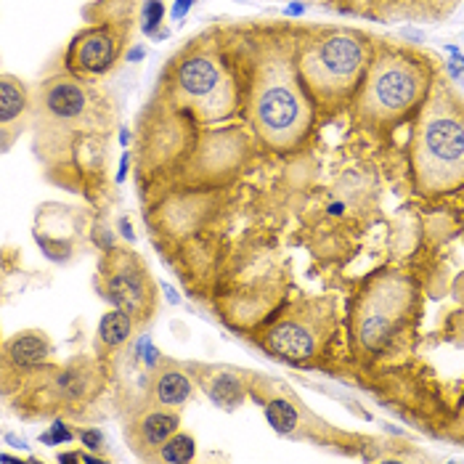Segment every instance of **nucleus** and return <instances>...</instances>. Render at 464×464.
I'll list each match as a JSON object with an SVG mask.
<instances>
[{
    "label": "nucleus",
    "mask_w": 464,
    "mask_h": 464,
    "mask_svg": "<svg viewBox=\"0 0 464 464\" xmlns=\"http://www.w3.org/2000/svg\"><path fill=\"white\" fill-rule=\"evenodd\" d=\"M136 326L139 324L133 322L125 311H117V308L107 311L102 316V322H99V348H102V353H111V351L122 348L130 340Z\"/></svg>",
    "instance_id": "obj_17"
},
{
    "label": "nucleus",
    "mask_w": 464,
    "mask_h": 464,
    "mask_svg": "<svg viewBox=\"0 0 464 464\" xmlns=\"http://www.w3.org/2000/svg\"><path fill=\"white\" fill-rule=\"evenodd\" d=\"M99 286L111 308L125 311L136 324L149 322L157 311V285L133 250H109L99 268Z\"/></svg>",
    "instance_id": "obj_8"
},
{
    "label": "nucleus",
    "mask_w": 464,
    "mask_h": 464,
    "mask_svg": "<svg viewBox=\"0 0 464 464\" xmlns=\"http://www.w3.org/2000/svg\"><path fill=\"white\" fill-rule=\"evenodd\" d=\"M446 67H449V72H451L454 77H464V59H462V56L451 59V62H449Z\"/></svg>",
    "instance_id": "obj_26"
},
{
    "label": "nucleus",
    "mask_w": 464,
    "mask_h": 464,
    "mask_svg": "<svg viewBox=\"0 0 464 464\" xmlns=\"http://www.w3.org/2000/svg\"><path fill=\"white\" fill-rule=\"evenodd\" d=\"M43 109L51 114L56 122H77L88 114L91 109V96L85 82L74 77H53L45 82L43 91Z\"/></svg>",
    "instance_id": "obj_11"
},
{
    "label": "nucleus",
    "mask_w": 464,
    "mask_h": 464,
    "mask_svg": "<svg viewBox=\"0 0 464 464\" xmlns=\"http://www.w3.org/2000/svg\"><path fill=\"white\" fill-rule=\"evenodd\" d=\"M194 398V380L176 363H162L151 377V403L165 409H183Z\"/></svg>",
    "instance_id": "obj_12"
},
{
    "label": "nucleus",
    "mask_w": 464,
    "mask_h": 464,
    "mask_svg": "<svg viewBox=\"0 0 464 464\" xmlns=\"http://www.w3.org/2000/svg\"><path fill=\"white\" fill-rule=\"evenodd\" d=\"M27 111V91L19 80H14L11 74L3 77L0 85V125L3 130L11 128L14 120H19Z\"/></svg>",
    "instance_id": "obj_18"
},
{
    "label": "nucleus",
    "mask_w": 464,
    "mask_h": 464,
    "mask_svg": "<svg viewBox=\"0 0 464 464\" xmlns=\"http://www.w3.org/2000/svg\"><path fill=\"white\" fill-rule=\"evenodd\" d=\"M432 85L435 72L428 59L380 45L353 99V114L369 130H393L422 109Z\"/></svg>",
    "instance_id": "obj_3"
},
{
    "label": "nucleus",
    "mask_w": 464,
    "mask_h": 464,
    "mask_svg": "<svg viewBox=\"0 0 464 464\" xmlns=\"http://www.w3.org/2000/svg\"><path fill=\"white\" fill-rule=\"evenodd\" d=\"M141 27L146 35H157L162 19H165V3L162 0H146L143 3V16H141Z\"/></svg>",
    "instance_id": "obj_20"
},
{
    "label": "nucleus",
    "mask_w": 464,
    "mask_h": 464,
    "mask_svg": "<svg viewBox=\"0 0 464 464\" xmlns=\"http://www.w3.org/2000/svg\"><path fill=\"white\" fill-rule=\"evenodd\" d=\"M451 430H454V435H457L459 440H464V395L462 401H459V406H457V414H454V425H451Z\"/></svg>",
    "instance_id": "obj_24"
},
{
    "label": "nucleus",
    "mask_w": 464,
    "mask_h": 464,
    "mask_svg": "<svg viewBox=\"0 0 464 464\" xmlns=\"http://www.w3.org/2000/svg\"><path fill=\"white\" fill-rule=\"evenodd\" d=\"M77 438H80V443L88 449V451H102L104 449V432L102 430H93V428H85L77 432Z\"/></svg>",
    "instance_id": "obj_22"
},
{
    "label": "nucleus",
    "mask_w": 464,
    "mask_h": 464,
    "mask_svg": "<svg viewBox=\"0 0 464 464\" xmlns=\"http://www.w3.org/2000/svg\"><path fill=\"white\" fill-rule=\"evenodd\" d=\"M377 45L356 30H319L297 45V72L311 96L322 109L345 107L353 102L363 74L374 59Z\"/></svg>",
    "instance_id": "obj_5"
},
{
    "label": "nucleus",
    "mask_w": 464,
    "mask_h": 464,
    "mask_svg": "<svg viewBox=\"0 0 464 464\" xmlns=\"http://www.w3.org/2000/svg\"><path fill=\"white\" fill-rule=\"evenodd\" d=\"M67 62L74 72L82 74H104L117 62V40L104 27L85 30L74 37Z\"/></svg>",
    "instance_id": "obj_10"
},
{
    "label": "nucleus",
    "mask_w": 464,
    "mask_h": 464,
    "mask_svg": "<svg viewBox=\"0 0 464 464\" xmlns=\"http://www.w3.org/2000/svg\"><path fill=\"white\" fill-rule=\"evenodd\" d=\"M191 8H194V0H176V3H173L170 16H173V19H183Z\"/></svg>",
    "instance_id": "obj_25"
},
{
    "label": "nucleus",
    "mask_w": 464,
    "mask_h": 464,
    "mask_svg": "<svg viewBox=\"0 0 464 464\" xmlns=\"http://www.w3.org/2000/svg\"><path fill=\"white\" fill-rule=\"evenodd\" d=\"M197 457V440H194V435L191 432H176L162 449H160V454H157V459L154 462H191Z\"/></svg>",
    "instance_id": "obj_19"
},
{
    "label": "nucleus",
    "mask_w": 464,
    "mask_h": 464,
    "mask_svg": "<svg viewBox=\"0 0 464 464\" xmlns=\"http://www.w3.org/2000/svg\"><path fill=\"white\" fill-rule=\"evenodd\" d=\"M420 314V286L403 271H380L369 276L351 305L353 356L372 363L385 358L409 334Z\"/></svg>",
    "instance_id": "obj_4"
},
{
    "label": "nucleus",
    "mask_w": 464,
    "mask_h": 464,
    "mask_svg": "<svg viewBox=\"0 0 464 464\" xmlns=\"http://www.w3.org/2000/svg\"><path fill=\"white\" fill-rule=\"evenodd\" d=\"M3 358H5V369H16V372L43 366L51 358V340L45 332H37V329L19 332L5 343Z\"/></svg>",
    "instance_id": "obj_13"
},
{
    "label": "nucleus",
    "mask_w": 464,
    "mask_h": 464,
    "mask_svg": "<svg viewBox=\"0 0 464 464\" xmlns=\"http://www.w3.org/2000/svg\"><path fill=\"white\" fill-rule=\"evenodd\" d=\"M202 388H205L208 398L223 411H234L247 401V385H245L242 374L231 372V369H213L202 380Z\"/></svg>",
    "instance_id": "obj_14"
},
{
    "label": "nucleus",
    "mask_w": 464,
    "mask_h": 464,
    "mask_svg": "<svg viewBox=\"0 0 464 464\" xmlns=\"http://www.w3.org/2000/svg\"><path fill=\"white\" fill-rule=\"evenodd\" d=\"M180 430L179 409H165L157 403L143 406L141 411H136L125 428V438L133 449L136 457L141 459H157L160 449Z\"/></svg>",
    "instance_id": "obj_9"
},
{
    "label": "nucleus",
    "mask_w": 464,
    "mask_h": 464,
    "mask_svg": "<svg viewBox=\"0 0 464 464\" xmlns=\"http://www.w3.org/2000/svg\"><path fill=\"white\" fill-rule=\"evenodd\" d=\"M334 324L332 300H303L260 334V345L285 363L308 366L322 358L334 334Z\"/></svg>",
    "instance_id": "obj_6"
},
{
    "label": "nucleus",
    "mask_w": 464,
    "mask_h": 464,
    "mask_svg": "<svg viewBox=\"0 0 464 464\" xmlns=\"http://www.w3.org/2000/svg\"><path fill=\"white\" fill-rule=\"evenodd\" d=\"M43 440H45V443H51V446H62V443H72V440H74V432H72L67 422L56 420L48 432H43Z\"/></svg>",
    "instance_id": "obj_21"
},
{
    "label": "nucleus",
    "mask_w": 464,
    "mask_h": 464,
    "mask_svg": "<svg viewBox=\"0 0 464 464\" xmlns=\"http://www.w3.org/2000/svg\"><path fill=\"white\" fill-rule=\"evenodd\" d=\"M409 165L422 197L454 194L464 186V102L443 82H435L417 114Z\"/></svg>",
    "instance_id": "obj_2"
},
{
    "label": "nucleus",
    "mask_w": 464,
    "mask_h": 464,
    "mask_svg": "<svg viewBox=\"0 0 464 464\" xmlns=\"http://www.w3.org/2000/svg\"><path fill=\"white\" fill-rule=\"evenodd\" d=\"M247 117L260 143L274 151L297 149L314 128L316 104L297 72V45L285 37H266L255 48Z\"/></svg>",
    "instance_id": "obj_1"
},
{
    "label": "nucleus",
    "mask_w": 464,
    "mask_h": 464,
    "mask_svg": "<svg viewBox=\"0 0 464 464\" xmlns=\"http://www.w3.org/2000/svg\"><path fill=\"white\" fill-rule=\"evenodd\" d=\"M176 96L183 107L197 111L205 120L226 117L234 109V80L210 48L188 51L176 67L173 74Z\"/></svg>",
    "instance_id": "obj_7"
},
{
    "label": "nucleus",
    "mask_w": 464,
    "mask_h": 464,
    "mask_svg": "<svg viewBox=\"0 0 464 464\" xmlns=\"http://www.w3.org/2000/svg\"><path fill=\"white\" fill-rule=\"evenodd\" d=\"M59 462H102V457H93L88 451H67V454H59Z\"/></svg>",
    "instance_id": "obj_23"
},
{
    "label": "nucleus",
    "mask_w": 464,
    "mask_h": 464,
    "mask_svg": "<svg viewBox=\"0 0 464 464\" xmlns=\"http://www.w3.org/2000/svg\"><path fill=\"white\" fill-rule=\"evenodd\" d=\"M263 401V411H266V420L268 425L276 430L279 435H297L300 432V409L292 398L279 393H268L260 398Z\"/></svg>",
    "instance_id": "obj_16"
},
{
    "label": "nucleus",
    "mask_w": 464,
    "mask_h": 464,
    "mask_svg": "<svg viewBox=\"0 0 464 464\" xmlns=\"http://www.w3.org/2000/svg\"><path fill=\"white\" fill-rule=\"evenodd\" d=\"M93 388H96V374H93V366L85 363V358H77L74 363H67L53 380L56 395L70 406L80 403V401H88Z\"/></svg>",
    "instance_id": "obj_15"
}]
</instances>
